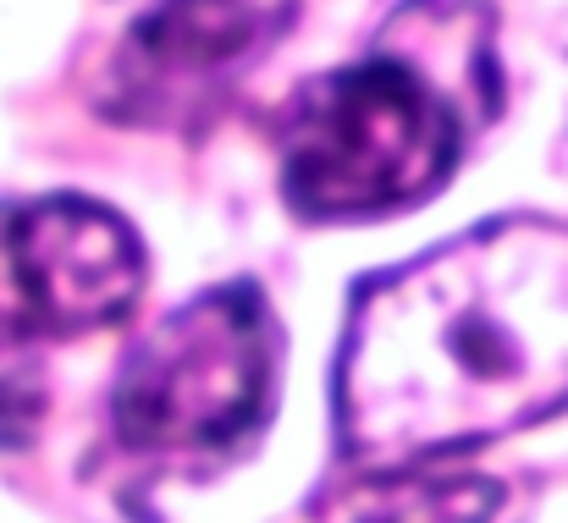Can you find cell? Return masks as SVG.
Returning a JSON list of instances; mask_svg holds the SVG:
<instances>
[{
    "label": "cell",
    "instance_id": "obj_1",
    "mask_svg": "<svg viewBox=\"0 0 568 523\" xmlns=\"http://www.w3.org/2000/svg\"><path fill=\"white\" fill-rule=\"evenodd\" d=\"M568 413V221L497 215L348 293L332 430L348 469L453 463Z\"/></svg>",
    "mask_w": 568,
    "mask_h": 523
},
{
    "label": "cell",
    "instance_id": "obj_2",
    "mask_svg": "<svg viewBox=\"0 0 568 523\" xmlns=\"http://www.w3.org/2000/svg\"><path fill=\"white\" fill-rule=\"evenodd\" d=\"M469 144V105L419 55L381 44L315 78L282 122V198L304 221H371L430 198Z\"/></svg>",
    "mask_w": 568,
    "mask_h": 523
},
{
    "label": "cell",
    "instance_id": "obj_3",
    "mask_svg": "<svg viewBox=\"0 0 568 523\" xmlns=\"http://www.w3.org/2000/svg\"><path fill=\"white\" fill-rule=\"evenodd\" d=\"M282 331L254 281H221L172 309L122 358L111 424L133 452H226L276 408Z\"/></svg>",
    "mask_w": 568,
    "mask_h": 523
},
{
    "label": "cell",
    "instance_id": "obj_4",
    "mask_svg": "<svg viewBox=\"0 0 568 523\" xmlns=\"http://www.w3.org/2000/svg\"><path fill=\"white\" fill-rule=\"evenodd\" d=\"M144 276L139 232L94 198L44 193L0 209V447H22L39 413L28 352L122 326Z\"/></svg>",
    "mask_w": 568,
    "mask_h": 523
},
{
    "label": "cell",
    "instance_id": "obj_5",
    "mask_svg": "<svg viewBox=\"0 0 568 523\" xmlns=\"http://www.w3.org/2000/svg\"><path fill=\"white\" fill-rule=\"evenodd\" d=\"M304 0H155L122 39L116 89L128 100H189L226 89L276 50Z\"/></svg>",
    "mask_w": 568,
    "mask_h": 523
},
{
    "label": "cell",
    "instance_id": "obj_6",
    "mask_svg": "<svg viewBox=\"0 0 568 523\" xmlns=\"http://www.w3.org/2000/svg\"><path fill=\"white\" fill-rule=\"evenodd\" d=\"M508 485L469 469H354L310 502V523H497Z\"/></svg>",
    "mask_w": 568,
    "mask_h": 523
}]
</instances>
